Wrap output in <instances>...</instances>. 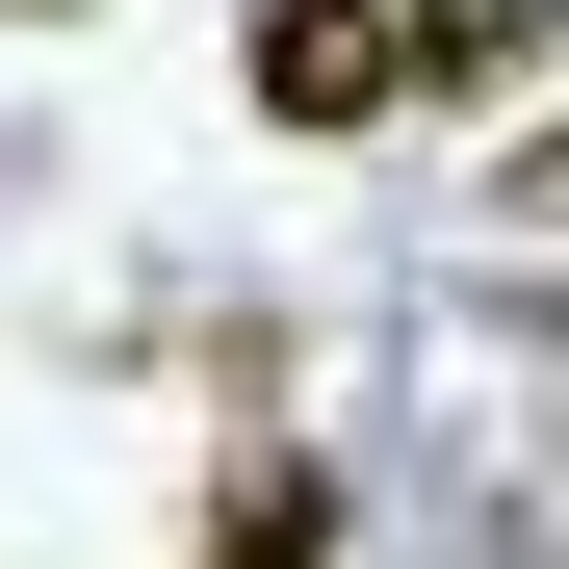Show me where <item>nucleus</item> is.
<instances>
[{
    "label": "nucleus",
    "mask_w": 569,
    "mask_h": 569,
    "mask_svg": "<svg viewBox=\"0 0 569 569\" xmlns=\"http://www.w3.org/2000/svg\"><path fill=\"white\" fill-rule=\"evenodd\" d=\"M518 233H569V130H518Z\"/></svg>",
    "instance_id": "20e7f679"
},
{
    "label": "nucleus",
    "mask_w": 569,
    "mask_h": 569,
    "mask_svg": "<svg viewBox=\"0 0 569 569\" xmlns=\"http://www.w3.org/2000/svg\"><path fill=\"white\" fill-rule=\"evenodd\" d=\"M389 27H415V104H492V78H543L569 0H389Z\"/></svg>",
    "instance_id": "f03ea898"
},
{
    "label": "nucleus",
    "mask_w": 569,
    "mask_h": 569,
    "mask_svg": "<svg viewBox=\"0 0 569 569\" xmlns=\"http://www.w3.org/2000/svg\"><path fill=\"white\" fill-rule=\"evenodd\" d=\"M208 569H337V466H233V492H208Z\"/></svg>",
    "instance_id": "7ed1b4c3"
},
{
    "label": "nucleus",
    "mask_w": 569,
    "mask_h": 569,
    "mask_svg": "<svg viewBox=\"0 0 569 569\" xmlns=\"http://www.w3.org/2000/svg\"><path fill=\"white\" fill-rule=\"evenodd\" d=\"M233 78H259V130H389L415 104V27H389V0H259Z\"/></svg>",
    "instance_id": "f257e3e1"
}]
</instances>
